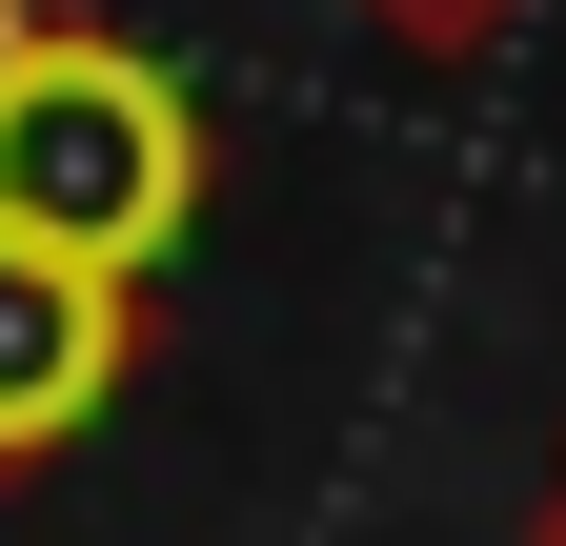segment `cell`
I'll use <instances>...</instances> for the list:
<instances>
[{
    "label": "cell",
    "mask_w": 566,
    "mask_h": 546,
    "mask_svg": "<svg viewBox=\"0 0 566 546\" xmlns=\"http://www.w3.org/2000/svg\"><path fill=\"white\" fill-rule=\"evenodd\" d=\"M182 223H202V102H182L122 21L0 0V243L142 284Z\"/></svg>",
    "instance_id": "6da1fadb"
},
{
    "label": "cell",
    "mask_w": 566,
    "mask_h": 546,
    "mask_svg": "<svg viewBox=\"0 0 566 546\" xmlns=\"http://www.w3.org/2000/svg\"><path fill=\"white\" fill-rule=\"evenodd\" d=\"M142 365V284H102V263H41V243H0V486L21 465H61L122 405Z\"/></svg>",
    "instance_id": "7a4b0ae2"
},
{
    "label": "cell",
    "mask_w": 566,
    "mask_h": 546,
    "mask_svg": "<svg viewBox=\"0 0 566 546\" xmlns=\"http://www.w3.org/2000/svg\"><path fill=\"white\" fill-rule=\"evenodd\" d=\"M365 21H385V41H424V61H465V41H506L526 0H365Z\"/></svg>",
    "instance_id": "3957f363"
},
{
    "label": "cell",
    "mask_w": 566,
    "mask_h": 546,
    "mask_svg": "<svg viewBox=\"0 0 566 546\" xmlns=\"http://www.w3.org/2000/svg\"><path fill=\"white\" fill-rule=\"evenodd\" d=\"M546 546H566V486H546Z\"/></svg>",
    "instance_id": "277c9868"
}]
</instances>
